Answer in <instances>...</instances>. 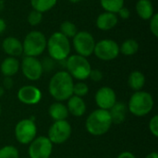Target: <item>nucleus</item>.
Masks as SVG:
<instances>
[{
  "mask_svg": "<svg viewBox=\"0 0 158 158\" xmlns=\"http://www.w3.org/2000/svg\"><path fill=\"white\" fill-rule=\"evenodd\" d=\"M73 78L66 70L57 71L51 78L48 91L51 96L57 102L68 100L73 95Z\"/></svg>",
  "mask_w": 158,
  "mask_h": 158,
  "instance_id": "f257e3e1",
  "label": "nucleus"
},
{
  "mask_svg": "<svg viewBox=\"0 0 158 158\" xmlns=\"http://www.w3.org/2000/svg\"><path fill=\"white\" fill-rule=\"evenodd\" d=\"M112 124L109 111L98 108L87 117L85 128L90 134L94 136H101L110 130Z\"/></svg>",
  "mask_w": 158,
  "mask_h": 158,
  "instance_id": "f03ea898",
  "label": "nucleus"
},
{
  "mask_svg": "<svg viewBox=\"0 0 158 158\" xmlns=\"http://www.w3.org/2000/svg\"><path fill=\"white\" fill-rule=\"evenodd\" d=\"M46 48L49 57L55 61H64L70 54V43L67 38L59 31L54 32L47 40Z\"/></svg>",
  "mask_w": 158,
  "mask_h": 158,
  "instance_id": "7ed1b4c3",
  "label": "nucleus"
},
{
  "mask_svg": "<svg viewBox=\"0 0 158 158\" xmlns=\"http://www.w3.org/2000/svg\"><path fill=\"white\" fill-rule=\"evenodd\" d=\"M155 101L151 94L144 91L135 92L130 98L128 109L136 117H144L154 108Z\"/></svg>",
  "mask_w": 158,
  "mask_h": 158,
  "instance_id": "20e7f679",
  "label": "nucleus"
},
{
  "mask_svg": "<svg viewBox=\"0 0 158 158\" xmlns=\"http://www.w3.org/2000/svg\"><path fill=\"white\" fill-rule=\"evenodd\" d=\"M65 67L69 74L79 81H84L89 78L92 67L87 57L80 55L69 56L65 61Z\"/></svg>",
  "mask_w": 158,
  "mask_h": 158,
  "instance_id": "39448f33",
  "label": "nucleus"
},
{
  "mask_svg": "<svg viewBox=\"0 0 158 158\" xmlns=\"http://www.w3.org/2000/svg\"><path fill=\"white\" fill-rule=\"evenodd\" d=\"M46 43L47 39L42 31H31L25 36L23 40V54L26 56L37 57L45 51Z\"/></svg>",
  "mask_w": 158,
  "mask_h": 158,
  "instance_id": "423d86ee",
  "label": "nucleus"
},
{
  "mask_svg": "<svg viewBox=\"0 0 158 158\" xmlns=\"http://www.w3.org/2000/svg\"><path fill=\"white\" fill-rule=\"evenodd\" d=\"M15 138L20 144H30L37 135V126L32 118L19 120L15 127Z\"/></svg>",
  "mask_w": 158,
  "mask_h": 158,
  "instance_id": "0eeeda50",
  "label": "nucleus"
},
{
  "mask_svg": "<svg viewBox=\"0 0 158 158\" xmlns=\"http://www.w3.org/2000/svg\"><path fill=\"white\" fill-rule=\"evenodd\" d=\"M95 40L92 33L86 31H81L76 33V35L72 38L73 47L77 53L84 57H88L94 54Z\"/></svg>",
  "mask_w": 158,
  "mask_h": 158,
  "instance_id": "6e6552de",
  "label": "nucleus"
},
{
  "mask_svg": "<svg viewBox=\"0 0 158 158\" xmlns=\"http://www.w3.org/2000/svg\"><path fill=\"white\" fill-rule=\"evenodd\" d=\"M94 54L103 61H111L119 55L118 44L111 39H103L95 43Z\"/></svg>",
  "mask_w": 158,
  "mask_h": 158,
  "instance_id": "1a4fd4ad",
  "label": "nucleus"
},
{
  "mask_svg": "<svg viewBox=\"0 0 158 158\" xmlns=\"http://www.w3.org/2000/svg\"><path fill=\"white\" fill-rule=\"evenodd\" d=\"M71 132V125L67 119L54 121L48 130L47 138L53 144H62L69 139Z\"/></svg>",
  "mask_w": 158,
  "mask_h": 158,
  "instance_id": "9d476101",
  "label": "nucleus"
},
{
  "mask_svg": "<svg viewBox=\"0 0 158 158\" xmlns=\"http://www.w3.org/2000/svg\"><path fill=\"white\" fill-rule=\"evenodd\" d=\"M53 151V143L47 136L36 137L29 145L30 158H49Z\"/></svg>",
  "mask_w": 158,
  "mask_h": 158,
  "instance_id": "9b49d317",
  "label": "nucleus"
},
{
  "mask_svg": "<svg viewBox=\"0 0 158 158\" xmlns=\"http://www.w3.org/2000/svg\"><path fill=\"white\" fill-rule=\"evenodd\" d=\"M20 69L24 77L32 81H38L44 73L41 61L33 56H25L20 63Z\"/></svg>",
  "mask_w": 158,
  "mask_h": 158,
  "instance_id": "f8f14e48",
  "label": "nucleus"
},
{
  "mask_svg": "<svg viewBox=\"0 0 158 158\" xmlns=\"http://www.w3.org/2000/svg\"><path fill=\"white\" fill-rule=\"evenodd\" d=\"M94 100L100 109L109 110L117 103V95L112 88L104 86L96 92Z\"/></svg>",
  "mask_w": 158,
  "mask_h": 158,
  "instance_id": "ddd939ff",
  "label": "nucleus"
},
{
  "mask_svg": "<svg viewBox=\"0 0 158 158\" xmlns=\"http://www.w3.org/2000/svg\"><path fill=\"white\" fill-rule=\"evenodd\" d=\"M18 99L24 105L32 106L38 104L42 99V92L34 85H24L18 92Z\"/></svg>",
  "mask_w": 158,
  "mask_h": 158,
  "instance_id": "4468645a",
  "label": "nucleus"
},
{
  "mask_svg": "<svg viewBox=\"0 0 158 158\" xmlns=\"http://www.w3.org/2000/svg\"><path fill=\"white\" fill-rule=\"evenodd\" d=\"M2 48L8 56L18 57L23 54L22 43L16 37L9 36L4 39L2 43Z\"/></svg>",
  "mask_w": 158,
  "mask_h": 158,
  "instance_id": "2eb2a0df",
  "label": "nucleus"
},
{
  "mask_svg": "<svg viewBox=\"0 0 158 158\" xmlns=\"http://www.w3.org/2000/svg\"><path fill=\"white\" fill-rule=\"evenodd\" d=\"M118 22V17L117 16V14L105 11L99 14V16L96 19L95 25L99 30L106 31L116 27Z\"/></svg>",
  "mask_w": 158,
  "mask_h": 158,
  "instance_id": "dca6fc26",
  "label": "nucleus"
},
{
  "mask_svg": "<svg viewBox=\"0 0 158 158\" xmlns=\"http://www.w3.org/2000/svg\"><path fill=\"white\" fill-rule=\"evenodd\" d=\"M67 108L69 113L74 117H81L86 112V104L81 97L72 95L68 99Z\"/></svg>",
  "mask_w": 158,
  "mask_h": 158,
  "instance_id": "f3484780",
  "label": "nucleus"
},
{
  "mask_svg": "<svg viewBox=\"0 0 158 158\" xmlns=\"http://www.w3.org/2000/svg\"><path fill=\"white\" fill-rule=\"evenodd\" d=\"M20 63L17 57L7 56L2 61L0 65V71L5 77H12L18 73Z\"/></svg>",
  "mask_w": 158,
  "mask_h": 158,
  "instance_id": "a211bd4d",
  "label": "nucleus"
},
{
  "mask_svg": "<svg viewBox=\"0 0 158 158\" xmlns=\"http://www.w3.org/2000/svg\"><path fill=\"white\" fill-rule=\"evenodd\" d=\"M108 111H109V114L112 118V123L121 124L126 119L128 106L125 103L117 102Z\"/></svg>",
  "mask_w": 158,
  "mask_h": 158,
  "instance_id": "6ab92c4d",
  "label": "nucleus"
},
{
  "mask_svg": "<svg viewBox=\"0 0 158 158\" xmlns=\"http://www.w3.org/2000/svg\"><path fill=\"white\" fill-rule=\"evenodd\" d=\"M48 113L49 116L51 117V118L55 121H58V120H65L67 119V118L69 117V111L67 106L62 104L61 102H55L53 103L48 109Z\"/></svg>",
  "mask_w": 158,
  "mask_h": 158,
  "instance_id": "aec40b11",
  "label": "nucleus"
},
{
  "mask_svg": "<svg viewBox=\"0 0 158 158\" xmlns=\"http://www.w3.org/2000/svg\"><path fill=\"white\" fill-rule=\"evenodd\" d=\"M135 8L138 16L145 20L150 19L155 14L154 6L151 0H138Z\"/></svg>",
  "mask_w": 158,
  "mask_h": 158,
  "instance_id": "412c9836",
  "label": "nucleus"
},
{
  "mask_svg": "<svg viewBox=\"0 0 158 158\" xmlns=\"http://www.w3.org/2000/svg\"><path fill=\"white\" fill-rule=\"evenodd\" d=\"M145 84V76L144 74L140 70H134L132 71L128 79V85L129 87L135 91H141Z\"/></svg>",
  "mask_w": 158,
  "mask_h": 158,
  "instance_id": "4be33fe9",
  "label": "nucleus"
},
{
  "mask_svg": "<svg viewBox=\"0 0 158 158\" xmlns=\"http://www.w3.org/2000/svg\"><path fill=\"white\" fill-rule=\"evenodd\" d=\"M138 50H139V44L134 39H127L119 46V53L128 56L135 55L138 52Z\"/></svg>",
  "mask_w": 158,
  "mask_h": 158,
  "instance_id": "5701e85b",
  "label": "nucleus"
},
{
  "mask_svg": "<svg viewBox=\"0 0 158 158\" xmlns=\"http://www.w3.org/2000/svg\"><path fill=\"white\" fill-rule=\"evenodd\" d=\"M57 3V0H31V6L33 10L41 13L51 10Z\"/></svg>",
  "mask_w": 158,
  "mask_h": 158,
  "instance_id": "b1692460",
  "label": "nucleus"
},
{
  "mask_svg": "<svg viewBox=\"0 0 158 158\" xmlns=\"http://www.w3.org/2000/svg\"><path fill=\"white\" fill-rule=\"evenodd\" d=\"M100 5L105 11L117 14L124 6V0H100Z\"/></svg>",
  "mask_w": 158,
  "mask_h": 158,
  "instance_id": "393cba45",
  "label": "nucleus"
},
{
  "mask_svg": "<svg viewBox=\"0 0 158 158\" xmlns=\"http://www.w3.org/2000/svg\"><path fill=\"white\" fill-rule=\"evenodd\" d=\"M59 32H61L63 35H65L67 38L69 39V38H73L76 35V33L78 32V28L75 25V23H73L72 21L66 20L60 24Z\"/></svg>",
  "mask_w": 158,
  "mask_h": 158,
  "instance_id": "a878e982",
  "label": "nucleus"
},
{
  "mask_svg": "<svg viewBox=\"0 0 158 158\" xmlns=\"http://www.w3.org/2000/svg\"><path fill=\"white\" fill-rule=\"evenodd\" d=\"M0 158H19V154L15 146L6 145L0 148Z\"/></svg>",
  "mask_w": 158,
  "mask_h": 158,
  "instance_id": "bb28decb",
  "label": "nucleus"
},
{
  "mask_svg": "<svg viewBox=\"0 0 158 158\" xmlns=\"http://www.w3.org/2000/svg\"><path fill=\"white\" fill-rule=\"evenodd\" d=\"M89 93V87L86 83L82 81H79L77 83H74L73 85V95L79 96V97H83L87 95Z\"/></svg>",
  "mask_w": 158,
  "mask_h": 158,
  "instance_id": "cd10ccee",
  "label": "nucleus"
},
{
  "mask_svg": "<svg viewBox=\"0 0 158 158\" xmlns=\"http://www.w3.org/2000/svg\"><path fill=\"white\" fill-rule=\"evenodd\" d=\"M28 23L31 26H37L39 25L42 20H43V13L36 11V10H31L29 15H28Z\"/></svg>",
  "mask_w": 158,
  "mask_h": 158,
  "instance_id": "c85d7f7f",
  "label": "nucleus"
},
{
  "mask_svg": "<svg viewBox=\"0 0 158 158\" xmlns=\"http://www.w3.org/2000/svg\"><path fill=\"white\" fill-rule=\"evenodd\" d=\"M149 20V27L151 32L155 37H158V13H155Z\"/></svg>",
  "mask_w": 158,
  "mask_h": 158,
  "instance_id": "c756f323",
  "label": "nucleus"
},
{
  "mask_svg": "<svg viewBox=\"0 0 158 158\" xmlns=\"http://www.w3.org/2000/svg\"><path fill=\"white\" fill-rule=\"evenodd\" d=\"M149 130L151 131V133L155 136V137H158V116L155 115L150 122H149Z\"/></svg>",
  "mask_w": 158,
  "mask_h": 158,
  "instance_id": "7c9ffc66",
  "label": "nucleus"
},
{
  "mask_svg": "<svg viewBox=\"0 0 158 158\" xmlns=\"http://www.w3.org/2000/svg\"><path fill=\"white\" fill-rule=\"evenodd\" d=\"M43 70L44 71H51L55 67V60L51 57H44L43 61H41Z\"/></svg>",
  "mask_w": 158,
  "mask_h": 158,
  "instance_id": "2f4dec72",
  "label": "nucleus"
},
{
  "mask_svg": "<svg viewBox=\"0 0 158 158\" xmlns=\"http://www.w3.org/2000/svg\"><path fill=\"white\" fill-rule=\"evenodd\" d=\"M103 72L97 69H92L91 72H90V75H89V78L93 81H95V82H98V81H101L103 80Z\"/></svg>",
  "mask_w": 158,
  "mask_h": 158,
  "instance_id": "473e14b6",
  "label": "nucleus"
},
{
  "mask_svg": "<svg viewBox=\"0 0 158 158\" xmlns=\"http://www.w3.org/2000/svg\"><path fill=\"white\" fill-rule=\"evenodd\" d=\"M117 14H118L117 16H118L119 18H121V19H129L130 16H131V11L129 10V8L123 6V7H121V8L118 10V12Z\"/></svg>",
  "mask_w": 158,
  "mask_h": 158,
  "instance_id": "72a5a7b5",
  "label": "nucleus"
},
{
  "mask_svg": "<svg viewBox=\"0 0 158 158\" xmlns=\"http://www.w3.org/2000/svg\"><path fill=\"white\" fill-rule=\"evenodd\" d=\"M2 86H3L4 89H7V90L13 88L14 81H13L12 77H5L4 80H3V85Z\"/></svg>",
  "mask_w": 158,
  "mask_h": 158,
  "instance_id": "f704fd0d",
  "label": "nucleus"
},
{
  "mask_svg": "<svg viewBox=\"0 0 158 158\" xmlns=\"http://www.w3.org/2000/svg\"><path fill=\"white\" fill-rule=\"evenodd\" d=\"M117 158H136V156L132 153H131L129 151H125V152L120 153Z\"/></svg>",
  "mask_w": 158,
  "mask_h": 158,
  "instance_id": "c9c22d12",
  "label": "nucleus"
},
{
  "mask_svg": "<svg viewBox=\"0 0 158 158\" xmlns=\"http://www.w3.org/2000/svg\"><path fill=\"white\" fill-rule=\"evenodd\" d=\"M6 29V23L4 19L0 18V33L4 32Z\"/></svg>",
  "mask_w": 158,
  "mask_h": 158,
  "instance_id": "e433bc0d",
  "label": "nucleus"
},
{
  "mask_svg": "<svg viewBox=\"0 0 158 158\" xmlns=\"http://www.w3.org/2000/svg\"><path fill=\"white\" fill-rule=\"evenodd\" d=\"M146 158H158V155L156 152H152V153H150Z\"/></svg>",
  "mask_w": 158,
  "mask_h": 158,
  "instance_id": "4c0bfd02",
  "label": "nucleus"
},
{
  "mask_svg": "<svg viewBox=\"0 0 158 158\" xmlns=\"http://www.w3.org/2000/svg\"><path fill=\"white\" fill-rule=\"evenodd\" d=\"M5 94V89L3 88L2 85H0V97H2Z\"/></svg>",
  "mask_w": 158,
  "mask_h": 158,
  "instance_id": "58836bf2",
  "label": "nucleus"
},
{
  "mask_svg": "<svg viewBox=\"0 0 158 158\" xmlns=\"http://www.w3.org/2000/svg\"><path fill=\"white\" fill-rule=\"evenodd\" d=\"M69 2H71V3H78V2H80L81 0H69Z\"/></svg>",
  "mask_w": 158,
  "mask_h": 158,
  "instance_id": "ea45409f",
  "label": "nucleus"
},
{
  "mask_svg": "<svg viewBox=\"0 0 158 158\" xmlns=\"http://www.w3.org/2000/svg\"><path fill=\"white\" fill-rule=\"evenodd\" d=\"M1 113H2V107H1V105H0V116H1Z\"/></svg>",
  "mask_w": 158,
  "mask_h": 158,
  "instance_id": "a19ab883",
  "label": "nucleus"
},
{
  "mask_svg": "<svg viewBox=\"0 0 158 158\" xmlns=\"http://www.w3.org/2000/svg\"><path fill=\"white\" fill-rule=\"evenodd\" d=\"M26 158H30V157H26Z\"/></svg>",
  "mask_w": 158,
  "mask_h": 158,
  "instance_id": "79ce46f5",
  "label": "nucleus"
}]
</instances>
